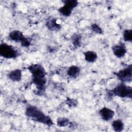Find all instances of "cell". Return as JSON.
Masks as SVG:
<instances>
[{
  "label": "cell",
  "instance_id": "cell-19",
  "mask_svg": "<svg viewBox=\"0 0 132 132\" xmlns=\"http://www.w3.org/2000/svg\"><path fill=\"white\" fill-rule=\"evenodd\" d=\"M66 104L68 105V106L70 108H73L77 106L78 102L77 101L74 99V98H67L66 100Z\"/></svg>",
  "mask_w": 132,
  "mask_h": 132
},
{
  "label": "cell",
  "instance_id": "cell-5",
  "mask_svg": "<svg viewBox=\"0 0 132 132\" xmlns=\"http://www.w3.org/2000/svg\"><path fill=\"white\" fill-rule=\"evenodd\" d=\"M9 37L11 40L20 43L23 47H27L31 44V39L26 37L23 32L20 30H14L11 31L9 34Z\"/></svg>",
  "mask_w": 132,
  "mask_h": 132
},
{
  "label": "cell",
  "instance_id": "cell-14",
  "mask_svg": "<svg viewBox=\"0 0 132 132\" xmlns=\"http://www.w3.org/2000/svg\"><path fill=\"white\" fill-rule=\"evenodd\" d=\"M124 123L120 119L116 120L112 123V127L113 130L117 132L122 131L124 129Z\"/></svg>",
  "mask_w": 132,
  "mask_h": 132
},
{
  "label": "cell",
  "instance_id": "cell-4",
  "mask_svg": "<svg viewBox=\"0 0 132 132\" xmlns=\"http://www.w3.org/2000/svg\"><path fill=\"white\" fill-rule=\"evenodd\" d=\"M0 55L6 59H14L20 55V53L12 45L2 43L0 45Z\"/></svg>",
  "mask_w": 132,
  "mask_h": 132
},
{
  "label": "cell",
  "instance_id": "cell-6",
  "mask_svg": "<svg viewBox=\"0 0 132 132\" xmlns=\"http://www.w3.org/2000/svg\"><path fill=\"white\" fill-rule=\"evenodd\" d=\"M62 2L63 6L58 9V11L64 16H70L73 9L78 5V2L75 0H64Z\"/></svg>",
  "mask_w": 132,
  "mask_h": 132
},
{
  "label": "cell",
  "instance_id": "cell-12",
  "mask_svg": "<svg viewBox=\"0 0 132 132\" xmlns=\"http://www.w3.org/2000/svg\"><path fill=\"white\" fill-rule=\"evenodd\" d=\"M84 55L85 60L89 63L94 62L97 58V55L96 53L92 51L85 52L84 53Z\"/></svg>",
  "mask_w": 132,
  "mask_h": 132
},
{
  "label": "cell",
  "instance_id": "cell-9",
  "mask_svg": "<svg viewBox=\"0 0 132 132\" xmlns=\"http://www.w3.org/2000/svg\"><path fill=\"white\" fill-rule=\"evenodd\" d=\"M98 113L104 121H109L113 118L115 113L111 109L104 107L99 110Z\"/></svg>",
  "mask_w": 132,
  "mask_h": 132
},
{
  "label": "cell",
  "instance_id": "cell-7",
  "mask_svg": "<svg viewBox=\"0 0 132 132\" xmlns=\"http://www.w3.org/2000/svg\"><path fill=\"white\" fill-rule=\"evenodd\" d=\"M114 75L122 82H130L132 80V65L130 64L114 73Z\"/></svg>",
  "mask_w": 132,
  "mask_h": 132
},
{
  "label": "cell",
  "instance_id": "cell-13",
  "mask_svg": "<svg viewBox=\"0 0 132 132\" xmlns=\"http://www.w3.org/2000/svg\"><path fill=\"white\" fill-rule=\"evenodd\" d=\"M80 69L77 65H71L67 70V74L72 78H76L80 74Z\"/></svg>",
  "mask_w": 132,
  "mask_h": 132
},
{
  "label": "cell",
  "instance_id": "cell-3",
  "mask_svg": "<svg viewBox=\"0 0 132 132\" xmlns=\"http://www.w3.org/2000/svg\"><path fill=\"white\" fill-rule=\"evenodd\" d=\"M114 96L121 98H131L132 96V88L124 82H121L112 90H111Z\"/></svg>",
  "mask_w": 132,
  "mask_h": 132
},
{
  "label": "cell",
  "instance_id": "cell-15",
  "mask_svg": "<svg viewBox=\"0 0 132 132\" xmlns=\"http://www.w3.org/2000/svg\"><path fill=\"white\" fill-rule=\"evenodd\" d=\"M71 42L75 48L80 46L81 43V36L79 34H75L71 38Z\"/></svg>",
  "mask_w": 132,
  "mask_h": 132
},
{
  "label": "cell",
  "instance_id": "cell-2",
  "mask_svg": "<svg viewBox=\"0 0 132 132\" xmlns=\"http://www.w3.org/2000/svg\"><path fill=\"white\" fill-rule=\"evenodd\" d=\"M28 70L32 75V81L41 80L46 79V72L40 64H32L27 67Z\"/></svg>",
  "mask_w": 132,
  "mask_h": 132
},
{
  "label": "cell",
  "instance_id": "cell-1",
  "mask_svg": "<svg viewBox=\"0 0 132 132\" xmlns=\"http://www.w3.org/2000/svg\"><path fill=\"white\" fill-rule=\"evenodd\" d=\"M25 113L27 117L35 122L43 124L48 126H51L54 124L50 117L46 115L36 106H28L26 107Z\"/></svg>",
  "mask_w": 132,
  "mask_h": 132
},
{
  "label": "cell",
  "instance_id": "cell-8",
  "mask_svg": "<svg viewBox=\"0 0 132 132\" xmlns=\"http://www.w3.org/2000/svg\"><path fill=\"white\" fill-rule=\"evenodd\" d=\"M111 50L113 55L119 58L123 57L127 53L126 46L125 44L122 42L113 45L111 47Z\"/></svg>",
  "mask_w": 132,
  "mask_h": 132
},
{
  "label": "cell",
  "instance_id": "cell-17",
  "mask_svg": "<svg viewBox=\"0 0 132 132\" xmlns=\"http://www.w3.org/2000/svg\"><path fill=\"white\" fill-rule=\"evenodd\" d=\"M123 40L125 42L132 41V30L131 29H125L123 34Z\"/></svg>",
  "mask_w": 132,
  "mask_h": 132
},
{
  "label": "cell",
  "instance_id": "cell-10",
  "mask_svg": "<svg viewBox=\"0 0 132 132\" xmlns=\"http://www.w3.org/2000/svg\"><path fill=\"white\" fill-rule=\"evenodd\" d=\"M8 78L12 81L18 82L22 78V71L20 69H15L11 71L8 74Z\"/></svg>",
  "mask_w": 132,
  "mask_h": 132
},
{
  "label": "cell",
  "instance_id": "cell-18",
  "mask_svg": "<svg viewBox=\"0 0 132 132\" xmlns=\"http://www.w3.org/2000/svg\"><path fill=\"white\" fill-rule=\"evenodd\" d=\"M91 28L92 30L97 34H102L103 31L101 27L96 23H93L91 26Z\"/></svg>",
  "mask_w": 132,
  "mask_h": 132
},
{
  "label": "cell",
  "instance_id": "cell-11",
  "mask_svg": "<svg viewBox=\"0 0 132 132\" xmlns=\"http://www.w3.org/2000/svg\"><path fill=\"white\" fill-rule=\"evenodd\" d=\"M46 27L51 31H58L61 28V25L57 23V20L55 19H50L45 23Z\"/></svg>",
  "mask_w": 132,
  "mask_h": 132
},
{
  "label": "cell",
  "instance_id": "cell-16",
  "mask_svg": "<svg viewBox=\"0 0 132 132\" xmlns=\"http://www.w3.org/2000/svg\"><path fill=\"white\" fill-rule=\"evenodd\" d=\"M56 122L57 126L59 127H65L69 124L70 121L67 118L59 117L57 118Z\"/></svg>",
  "mask_w": 132,
  "mask_h": 132
}]
</instances>
